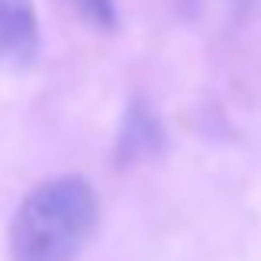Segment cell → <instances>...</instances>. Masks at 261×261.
I'll return each instance as SVG.
<instances>
[{"instance_id":"6da1fadb","label":"cell","mask_w":261,"mask_h":261,"mask_svg":"<svg viewBox=\"0 0 261 261\" xmlns=\"http://www.w3.org/2000/svg\"><path fill=\"white\" fill-rule=\"evenodd\" d=\"M99 222V202L86 178L57 175L27 192L7 231L10 261H76Z\"/></svg>"},{"instance_id":"3957f363","label":"cell","mask_w":261,"mask_h":261,"mask_svg":"<svg viewBox=\"0 0 261 261\" xmlns=\"http://www.w3.org/2000/svg\"><path fill=\"white\" fill-rule=\"evenodd\" d=\"M155 139H159V129H155V119L152 116H146L142 109H133L126 119V129H122V152L133 155V152H149V149L155 146Z\"/></svg>"},{"instance_id":"7a4b0ae2","label":"cell","mask_w":261,"mask_h":261,"mask_svg":"<svg viewBox=\"0 0 261 261\" xmlns=\"http://www.w3.org/2000/svg\"><path fill=\"white\" fill-rule=\"evenodd\" d=\"M40 53L33 0H0V70H27Z\"/></svg>"},{"instance_id":"277c9868","label":"cell","mask_w":261,"mask_h":261,"mask_svg":"<svg viewBox=\"0 0 261 261\" xmlns=\"http://www.w3.org/2000/svg\"><path fill=\"white\" fill-rule=\"evenodd\" d=\"M80 10L86 23L99 27V30H113L116 27V0H70Z\"/></svg>"}]
</instances>
